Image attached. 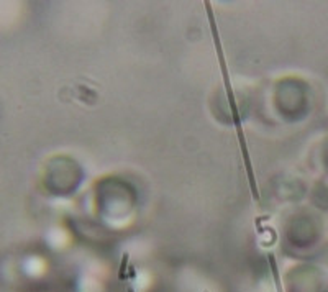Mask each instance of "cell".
<instances>
[{"instance_id": "cell-1", "label": "cell", "mask_w": 328, "mask_h": 292, "mask_svg": "<svg viewBox=\"0 0 328 292\" xmlns=\"http://www.w3.org/2000/svg\"><path fill=\"white\" fill-rule=\"evenodd\" d=\"M205 8H207V15H209V23H210V30H212V36H214V41H215L217 54H219V63H220V68H221V74H223V84H225L226 95H228V102H230L231 115H233L236 135H238V142H240V146H241V154H243L246 174H248V182H250L251 192H253L255 199L258 200V199H259V190H258V184H256V176H255V171H253V164H251V158H250V153H248V145H246V138H245V133H243V127H241L240 110H238V105H236L233 89H231L230 75H228V68H226L225 54H223V48H221V41H220V36H219V30H217V22H215L214 10H212V3H210V2H205Z\"/></svg>"}, {"instance_id": "cell-2", "label": "cell", "mask_w": 328, "mask_h": 292, "mask_svg": "<svg viewBox=\"0 0 328 292\" xmlns=\"http://www.w3.org/2000/svg\"><path fill=\"white\" fill-rule=\"evenodd\" d=\"M127 263H128V253H125L123 256V261H122V266H120V271H118V278L123 279L125 278V269H127Z\"/></svg>"}]
</instances>
